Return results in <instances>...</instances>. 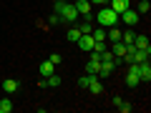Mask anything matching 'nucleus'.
Returning a JSON list of instances; mask_svg holds the SVG:
<instances>
[{
	"label": "nucleus",
	"instance_id": "obj_1",
	"mask_svg": "<svg viewBox=\"0 0 151 113\" xmlns=\"http://www.w3.org/2000/svg\"><path fill=\"white\" fill-rule=\"evenodd\" d=\"M55 13L60 15V20L63 23H76L78 20V10H76V5L73 3H60V0H55Z\"/></svg>",
	"mask_w": 151,
	"mask_h": 113
},
{
	"label": "nucleus",
	"instance_id": "obj_2",
	"mask_svg": "<svg viewBox=\"0 0 151 113\" xmlns=\"http://www.w3.org/2000/svg\"><path fill=\"white\" fill-rule=\"evenodd\" d=\"M96 23L98 25H116V23H119V13L111 10L108 5H103L101 10H98V15H96Z\"/></svg>",
	"mask_w": 151,
	"mask_h": 113
},
{
	"label": "nucleus",
	"instance_id": "obj_3",
	"mask_svg": "<svg viewBox=\"0 0 151 113\" xmlns=\"http://www.w3.org/2000/svg\"><path fill=\"white\" fill-rule=\"evenodd\" d=\"M76 43H78V48H81L83 53H86V50L91 53V50H93V45H96V40H93V35H91V33H83V35L78 38V40H76Z\"/></svg>",
	"mask_w": 151,
	"mask_h": 113
},
{
	"label": "nucleus",
	"instance_id": "obj_4",
	"mask_svg": "<svg viewBox=\"0 0 151 113\" xmlns=\"http://www.w3.org/2000/svg\"><path fill=\"white\" fill-rule=\"evenodd\" d=\"M73 5H76V10H78V15H83L86 20H91V0H76Z\"/></svg>",
	"mask_w": 151,
	"mask_h": 113
},
{
	"label": "nucleus",
	"instance_id": "obj_5",
	"mask_svg": "<svg viewBox=\"0 0 151 113\" xmlns=\"http://www.w3.org/2000/svg\"><path fill=\"white\" fill-rule=\"evenodd\" d=\"M119 20H124L126 25H136V23H139V13H136V10H131V8H126V10L119 15Z\"/></svg>",
	"mask_w": 151,
	"mask_h": 113
},
{
	"label": "nucleus",
	"instance_id": "obj_6",
	"mask_svg": "<svg viewBox=\"0 0 151 113\" xmlns=\"http://www.w3.org/2000/svg\"><path fill=\"white\" fill-rule=\"evenodd\" d=\"M139 75H141V83H149L151 81V65H149V60H141V63H139Z\"/></svg>",
	"mask_w": 151,
	"mask_h": 113
},
{
	"label": "nucleus",
	"instance_id": "obj_7",
	"mask_svg": "<svg viewBox=\"0 0 151 113\" xmlns=\"http://www.w3.org/2000/svg\"><path fill=\"white\" fill-rule=\"evenodd\" d=\"M108 8H111V10H116V13L121 15L126 8H131V3H129V0H108Z\"/></svg>",
	"mask_w": 151,
	"mask_h": 113
},
{
	"label": "nucleus",
	"instance_id": "obj_8",
	"mask_svg": "<svg viewBox=\"0 0 151 113\" xmlns=\"http://www.w3.org/2000/svg\"><path fill=\"white\" fill-rule=\"evenodd\" d=\"M134 45L139 50H149V53H151V43H149V38H146V35H136L134 38Z\"/></svg>",
	"mask_w": 151,
	"mask_h": 113
},
{
	"label": "nucleus",
	"instance_id": "obj_9",
	"mask_svg": "<svg viewBox=\"0 0 151 113\" xmlns=\"http://www.w3.org/2000/svg\"><path fill=\"white\" fill-rule=\"evenodd\" d=\"M111 53L116 55V58H124V55H126V43H124V40H116V43L111 45Z\"/></svg>",
	"mask_w": 151,
	"mask_h": 113
},
{
	"label": "nucleus",
	"instance_id": "obj_10",
	"mask_svg": "<svg viewBox=\"0 0 151 113\" xmlns=\"http://www.w3.org/2000/svg\"><path fill=\"white\" fill-rule=\"evenodd\" d=\"M18 88H20V83H18L15 78H5V81H3V91L5 93H15Z\"/></svg>",
	"mask_w": 151,
	"mask_h": 113
},
{
	"label": "nucleus",
	"instance_id": "obj_11",
	"mask_svg": "<svg viewBox=\"0 0 151 113\" xmlns=\"http://www.w3.org/2000/svg\"><path fill=\"white\" fill-rule=\"evenodd\" d=\"M50 73H55V65L50 63V60H43V63H40V75H43V78H48Z\"/></svg>",
	"mask_w": 151,
	"mask_h": 113
},
{
	"label": "nucleus",
	"instance_id": "obj_12",
	"mask_svg": "<svg viewBox=\"0 0 151 113\" xmlns=\"http://www.w3.org/2000/svg\"><path fill=\"white\" fill-rule=\"evenodd\" d=\"M96 78H98V75H93V73H86V75H81V78H78V86H81V88H88L93 81H96Z\"/></svg>",
	"mask_w": 151,
	"mask_h": 113
},
{
	"label": "nucleus",
	"instance_id": "obj_13",
	"mask_svg": "<svg viewBox=\"0 0 151 113\" xmlns=\"http://www.w3.org/2000/svg\"><path fill=\"white\" fill-rule=\"evenodd\" d=\"M98 68H101V60H88V65H86V73H93V75H96L98 73Z\"/></svg>",
	"mask_w": 151,
	"mask_h": 113
},
{
	"label": "nucleus",
	"instance_id": "obj_14",
	"mask_svg": "<svg viewBox=\"0 0 151 113\" xmlns=\"http://www.w3.org/2000/svg\"><path fill=\"white\" fill-rule=\"evenodd\" d=\"M45 86H48V88H55V86H60V75L50 73L48 78H45Z\"/></svg>",
	"mask_w": 151,
	"mask_h": 113
},
{
	"label": "nucleus",
	"instance_id": "obj_15",
	"mask_svg": "<svg viewBox=\"0 0 151 113\" xmlns=\"http://www.w3.org/2000/svg\"><path fill=\"white\" fill-rule=\"evenodd\" d=\"M88 91H91V93H96V96H98V93H103V83H101V78H96V81H93L91 86H88Z\"/></svg>",
	"mask_w": 151,
	"mask_h": 113
},
{
	"label": "nucleus",
	"instance_id": "obj_16",
	"mask_svg": "<svg viewBox=\"0 0 151 113\" xmlns=\"http://www.w3.org/2000/svg\"><path fill=\"white\" fill-rule=\"evenodd\" d=\"M134 38H136V33H134V30H126V33H121V40H124L126 45H134Z\"/></svg>",
	"mask_w": 151,
	"mask_h": 113
},
{
	"label": "nucleus",
	"instance_id": "obj_17",
	"mask_svg": "<svg viewBox=\"0 0 151 113\" xmlns=\"http://www.w3.org/2000/svg\"><path fill=\"white\" fill-rule=\"evenodd\" d=\"M13 111V101L10 98H3V101H0V113H10Z\"/></svg>",
	"mask_w": 151,
	"mask_h": 113
},
{
	"label": "nucleus",
	"instance_id": "obj_18",
	"mask_svg": "<svg viewBox=\"0 0 151 113\" xmlns=\"http://www.w3.org/2000/svg\"><path fill=\"white\" fill-rule=\"evenodd\" d=\"M91 35H93V40H96V43H98V40H106V30H101V28H93Z\"/></svg>",
	"mask_w": 151,
	"mask_h": 113
},
{
	"label": "nucleus",
	"instance_id": "obj_19",
	"mask_svg": "<svg viewBox=\"0 0 151 113\" xmlns=\"http://www.w3.org/2000/svg\"><path fill=\"white\" fill-rule=\"evenodd\" d=\"M108 40H111V43L121 40V30H119V28H111V30H108Z\"/></svg>",
	"mask_w": 151,
	"mask_h": 113
},
{
	"label": "nucleus",
	"instance_id": "obj_20",
	"mask_svg": "<svg viewBox=\"0 0 151 113\" xmlns=\"http://www.w3.org/2000/svg\"><path fill=\"white\" fill-rule=\"evenodd\" d=\"M81 35H83V33L78 30V28H70V30H68V40H70V43H76V40H78Z\"/></svg>",
	"mask_w": 151,
	"mask_h": 113
},
{
	"label": "nucleus",
	"instance_id": "obj_21",
	"mask_svg": "<svg viewBox=\"0 0 151 113\" xmlns=\"http://www.w3.org/2000/svg\"><path fill=\"white\" fill-rule=\"evenodd\" d=\"M149 10H151V3H149V0H141V3H139V10H136V13L141 15V13H149Z\"/></svg>",
	"mask_w": 151,
	"mask_h": 113
},
{
	"label": "nucleus",
	"instance_id": "obj_22",
	"mask_svg": "<svg viewBox=\"0 0 151 113\" xmlns=\"http://www.w3.org/2000/svg\"><path fill=\"white\" fill-rule=\"evenodd\" d=\"M78 30H81V33H91V30H93L91 20H86V23H83V25H78Z\"/></svg>",
	"mask_w": 151,
	"mask_h": 113
},
{
	"label": "nucleus",
	"instance_id": "obj_23",
	"mask_svg": "<svg viewBox=\"0 0 151 113\" xmlns=\"http://www.w3.org/2000/svg\"><path fill=\"white\" fill-rule=\"evenodd\" d=\"M48 60H50V63H53V65H60V63H63V58H60L58 53H53V55H50Z\"/></svg>",
	"mask_w": 151,
	"mask_h": 113
},
{
	"label": "nucleus",
	"instance_id": "obj_24",
	"mask_svg": "<svg viewBox=\"0 0 151 113\" xmlns=\"http://www.w3.org/2000/svg\"><path fill=\"white\" fill-rule=\"evenodd\" d=\"M48 23H50V25H58V23H60V15H58V13H53V15L48 18Z\"/></svg>",
	"mask_w": 151,
	"mask_h": 113
},
{
	"label": "nucleus",
	"instance_id": "obj_25",
	"mask_svg": "<svg viewBox=\"0 0 151 113\" xmlns=\"http://www.w3.org/2000/svg\"><path fill=\"white\" fill-rule=\"evenodd\" d=\"M119 111H121V113H129V111H131V106H129V103H121Z\"/></svg>",
	"mask_w": 151,
	"mask_h": 113
},
{
	"label": "nucleus",
	"instance_id": "obj_26",
	"mask_svg": "<svg viewBox=\"0 0 151 113\" xmlns=\"http://www.w3.org/2000/svg\"><path fill=\"white\" fill-rule=\"evenodd\" d=\"M93 5H108V0H91Z\"/></svg>",
	"mask_w": 151,
	"mask_h": 113
},
{
	"label": "nucleus",
	"instance_id": "obj_27",
	"mask_svg": "<svg viewBox=\"0 0 151 113\" xmlns=\"http://www.w3.org/2000/svg\"><path fill=\"white\" fill-rule=\"evenodd\" d=\"M60 3H70V0H60Z\"/></svg>",
	"mask_w": 151,
	"mask_h": 113
},
{
	"label": "nucleus",
	"instance_id": "obj_28",
	"mask_svg": "<svg viewBox=\"0 0 151 113\" xmlns=\"http://www.w3.org/2000/svg\"><path fill=\"white\" fill-rule=\"evenodd\" d=\"M53 3H55V0H53Z\"/></svg>",
	"mask_w": 151,
	"mask_h": 113
}]
</instances>
